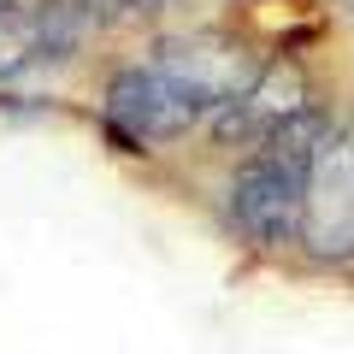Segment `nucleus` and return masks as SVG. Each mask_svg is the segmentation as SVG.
<instances>
[{"label": "nucleus", "mask_w": 354, "mask_h": 354, "mask_svg": "<svg viewBox=\"0 0 354 354\" xmlns=\"http://www.w3.org/2000/svg\"><path fill=\"white\" fill-rule=\"evenodd\" d=\"M325 118L301 113L295 124H283L278 136H266L260 148L242 160L236 183H230V213L236 230L260 248H283L290 236H301V201H307V171H313L319 136H325Z\"/></svg>", "instance_id": "obj_1"}, {"label": "nucleus", "mask_w": 354, "mask_h": 354, "mask_svg": "<svg viewBox=\"0 0 354 354\" xmlns=\"http://www.w3.org/2000/svg\"><path fill=\"white\" fill-rule=\"evenodd\" d=\"M153 71H165L177 88H189L195 101L207 106V118L218 106H230L242 88L260 77V59L242 48L236 36H218V30H195V36H171L153 48Z\"/></svg>", "instance_id": "obj_2"}, {"label": "nucleus", "mask_w": 354, "mask_h": 354, "mask_svg": "<svg viewBox=\"0 0 354 354\" xmlns=\"http://www.w3.org/2000/svg\"><path fill=\"white\" fill-rule=\"evenodd\" d=\"M201 118H207V106L195 101L189 88H177L165 71H153V65H130L106 88V124L130 148H142V142H171L183 130H195Z\"/></svg>", "instance_id": "obj_3"}, {"label": "nucleus", "mask_w": 354, "mask_h": 354, "mask_svg": "<svg viewBox=\"0 0 354 354\" xmlns=\"http://www.w3.org/2000/svg\"><path fill=\"white\" fill-rule=\"evenodd\" d=\"M301 242H313V254H354V124L319 136L301 201Z\"/></svg>", "instance_id": "obj_4"}, {"label": "nucleus", "mask_w": 354, "mask_h": 354, "mask_svg": "<svg viewBox=\"0 0 354 354\" xmlns=\"http://www.w3.org/2000/svg\"><path fill=\"white\" fill-rule=\"evenodd\" d=\"M301 113H313L307 77H301V65L278 59V65H260V77H254L230 106H218L207 124H213V136L225 142V148H248L254 153L266 136H278V130L295 124Z\"/></svg>", "instance_id": "obj_5"}, {"label": "nucleus", "mask_w": 354, "mask_h": 354, "mask_svg": "<svg viewBox=\"0 0 354 354\" xmlns=\"http://www.w3.org/2000/svg\"><path fill=\"white\" fill-rule=\"evenodd\" d=\"M41 48H48V18L30 12V6H6L0 0V77L30 65Z\"/></svg>", "instance_id": "obj_6"}, {"label": "nucleus", "mask_w": 354, "mask_h": 354, "mask_svg": "<svg viewBox=\"0 0 354 354\" xmlns=\"http://www.w3.org/2000/svg\"><path fill=\"white\" fill-rule=\"evenodd\" d=\"M113 6H160V0H113Z\"/></svg>", "instance_id": "obj_7"}, {"label": "nucleus", "mask_w": 354, "mask_h": 354, "mask_svg": "<svg viewBox=\"0 0 354 354\" xmlns=\"http://www.w3.org/2000/svg\"><path fill=\"white\" fill-rule=\"evenodd\" d=\"M348 6H354V0H348Z\"/></svg>", "instance_id": "obj_8"}]
</instances>
